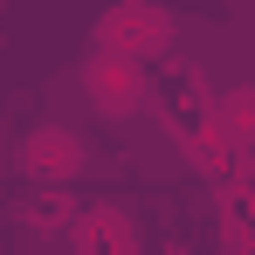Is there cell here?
Masks as SVG:
<instances>
[{"label": "cell", "instance_id": "cell-4", "mask_svg": "<svg viewBox=\"0 0 255 255\" xmlns=\"http://www.w3.org/2000/svg\"><path fill=\"white\" fill-rule=\"evenodd\" d=\"M207 131L235 152V145H255V83H235L207 104Z\"/></svg>", "mask_w": 255, "mask_h": 255}, {"label": "cell", "instance_id": "cell-3", "mask_svg": "<svg viewBox=\"0 0 255 255\" xmlns=\"http://www.w3.org/2000/svg\"><path fill=\"white\" fill-rule=\"evenodd\" d=\"M83 97L104 111V118H131V111H145V62L90 55V62H83Z\"/></svg>", "mask_w": 255, "mask_h": 255}, {"label": "cell", "instance_id": "cell-1", "mask_svg": "<svg viewBox=\"0 0 255 255\" xmlns=\"http://www.w3.org/2000/svg\"><path fill=\"white\" fill-rule=\"evenodd\" d=\"M97 55H125V62H145V55H166L172 42V14L166 7H111L97 28H90Z\"/></svg>", "mask_w": 255, "mask_h": 255}, {"label": "cell", "instance_id": "cell-2", "mask_svg": "<svg viewBox=\"0 0 255 255\" xmlns=\"http://www.w3.org/2000/svg\"><path fill=\"white\" fill-rule=\"evenodd\" d=\"M14 166L28 172V179H42V186H62V179H76V172L90 166V152H83V138H76L69 125H35L28 138H21Z\"/></svg>", "mask_w": 255, "mask_h": 255}]
</instances>
